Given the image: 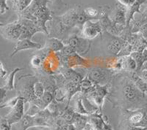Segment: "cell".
I'll use <instances>...</instances> for the list:
<instances>
[{"mask_svg": "<svg viewBox=\"0 0 147 130\" xmlns=\"http://www.w3.org/2000/svg\"><path fill=\"white\" fill-rule=\"evenodd\" d=\"M113 80L115 84L113 86L110 84L107 99L113 107H119L121 110H136L147 107L146 95L135 85L129 72L119 75Z\"/></svg>", "mask_w": 147, "mask_h": 130, "instance_id": "obj_1", "label": "cell"}, {"mask_svg": "<svg viewBox=\"0 0 147 130\" xmlns=\"http://www.w3.org/2000/svg\"><path fill=\"white\" fill-rule=\"evenodd\" d=\"M47 0H33L28 7L18 13V19H24L33 21L49 35L47 22L53 19L51 12L47 7Z\"/></svg>", "mask_w": 147, "mask_h": 130, "instance_id": "obj_2", "label": "cell"}, {"mask_svg": "<svg viewBox=\"0 0 147 130\" xmlns=\"http://www.w3.org/2000/svg\"><path fill=\"white\" fill-rule=\"evenodd\" d=\"M86 76L97 86H107L112 83L115 77V72L102 67L93 68L88 72Z\"/></svg>", "mask_w": 147, "mask_h": 130, "instance_id": "obj_3", "label": "cell"}, {"mask_svg": "<svg viewBox=\"0 0 147 130\" xmlns=\"http://www.w3.org/2000/svg\"><path fill=\"white\" fill-rule=\"evenodd\" d=\"M22 32V27L19 21L13 23L0 24V32L5 39L10 40H19Z\"/></svg>", "mask_w": 147, "mask_h": 130, "instance_id": "obj_4", "label": "cell"}, {"mask_svg": "<svg viewBox=\"0 0 147 130\" xmlns=\"http://www.w3.org/2000/svg\"><path fill=\"white\" fill-rule=\"evenodd\" d=\"M63 42L65 45L72 47L79 54H85L90 48L89 40L83 37L82 35H70L68 38L63 40Z\"/></svg>", "mask_w": 147, "mask_h": 130, "instance_id": "obj_5", "label": "cell"}, {"mask_svg": "<svg viewBox=\"0 0 147 130\" xmlns=\"http://www.w3.org/2000/svg\"><path fill=\"white\" fill-rule=\"evenodd\" d=\"M25 103V101L21 97L16 105L11 107L8 113L4 117L11 126L14 123L19 122L23 119L24 115H25L24 113V104Z\"/></svg>", "mask_w": 147, "mask_h": 130, "instance_id": "obj_6", "label": "cell"}, {"mask_svg": "<svg viewBox=\"0 0 147 130\" xmlns=\"http://www.w3.org/2000/svg\"><path fill=\"white\" fill-rule=\"evenodd\" d=\"M103 29L100 24L99 21L94 22L93 21H88L82 26L81 35L88 40H93L96 38L99 34H102Z\"/></svg>", "mask_w": 147, "mask_h": 130, "instance_id": "obj_7", "label": "cell"}, {"mask_svg": "<svg viewBox=\"0 0 147 130\" xmlns=\"http://www.w3.org/2000/svg\"><path fill=\"white\" fill-rule=\"evenodd\" d=\"M21 121H22V130H27L28 129L34 127H46L49 128L52 127L49 122L37 114L35 115L25 114Z\"/></svg>", "mask_w": 147, "mask_h": 130, "instance_id": "obj_8", "label": "cell"}, {"mask_svg": "<svg viewBox=\"0 0 147 130\" xmlns=\"http://www.w3.org/2000/svg\"><path fill=\"white\" fill-rule=\"evenodd\" d=\"M108 34L109 36L105 37L106 50L110 54L117 56L123 48L124 40L119 36H115L110 33H108Z\"/></svg>", "mask_w": 147, "mask_h": 130, "instance_id": "obj_9", "label": "cell"}, {"mask_svg": "<svg viewBox=\"0 0 147 130\" xmlns=\"http://www.w3.org/2000/svg\"><path fill=\"white\" fill-rule=\"evenodd\" d=\"M108 122L104 118L101 111H97L88 115V121L85 129L88 130H104Z\"/></svg>", "mask_w": 147, "mask_h": 130, "instance_id": "obj_10", "label": "cell"}, {"mask_svg": "<svg viewBox=\"0 0 147 130\" xmlns=\"http://www.w3.org/2000/svg\"><path fill=\"white\" fill-rule=\"evenodd\" d=\"M43 48V45H40L38 42H35L32 41L30 39H23V40H19L17 41V43L13 47V50L11 52V54L10 55V57H13L21 50H40Z\"/></svg>", "mask_w": 147, "mask_h": 130, "instance_id": "obj_11", "label": "cell"}, {"mask_svg": "<svg viewBox=\"0 0 147 130\" xmlns=\"http://www.w3.org/2000/svg\"><path fill=\"white\" fill-rule=\"evenodd\" d=\"M126 14H127V7L119 4L118 5H116L110 19L112 21L113 23L115 25L127 28Z\"/></svg>", "mask_w": 147, "mask_h": 130, "instance_id": "obj_12", "label": "cell"}, {"mask_svg": "<svg viewBox=\"0 0 147 130\" xmlns=\"http://www.w3.org/2000/svg\"><path fill=\"white\" fill-rule=\"evenodd\" d=\"M79 10H76V9L69 10L65 14L59 16V19L65 27H68L69 29H72L74 27L78 26L77 16H78Z\"/></svg>", "mask_w": 147, "mask_h": 130, "instance_id": "obj_13", "label": "cell"}, {"mask_svg": "<svg viewBox=\"0 0 147 130\" xmlns=\"http://www.w3.org/2000/svg\"><path fill=\"white\" fill-rule=\"evenodd\" d=\"M65 46V43L63 41L56 37H49L46 41V44L44 45V49L47 50H52L53 52L58 53L62 50Z\"/></svg>", "mask_w": 147, "mask_h": 130, "instance_id": "obj_14", "label": "cell"}, {"mask_svg": "<svg viewBox=\"0 0 147 130\" xmlns=\"http://www.w3.org/2000/svg\"><path fill=\"white\" fill-rule=\"evenodd\" d=\"M60 73L62 74L65 79L69 81L79 84L81 80L83 79V77L81 74L76 72L72 68H67V67H63L60 70Z\"/></svg>", "mask_w": 147, "mask_h": 130, "instance_id": "obj_15", "label": "cell"}, {"mask_svg": "<svg viewBox=\"0 0 147 130\" xmlns=\"http://www.w3.org/2000/svg\"><path fill=\"white\" fill-rule=\"evenodd\" d=\"M122 63V70L125 72H137V63L130 55L121 56Z\"/></svg>", "mask_w": 147, "mask_h": 130, "instance_id": "obj_16", "label": "cell"}, {"mask_svg": "<svg viewBox=\"0 0 147 130\" xmlns=\"http://www.w3.org/2000/svg\"><path fill=\"white\" fill-rule=\"evenodd\" d=\"M129 77H130L131 80H132L135 85L137 86L139 90L141 91L143 93L146 94L147 93V84L140 78V75L137 73V72H129Z\"/></svg>", "mask_w": 147, "mask_h": 130, "instance_id": "obj_17", "label": "cell"}, {"mask_svg": "<svg viewBox=\"0 0 147 130\" xmlns=\"http://www.w3.org/2000/svg\"><path fill=\"white\" fill-rule=\"evenodd\" d=\"M23 69L22 68H16L15 70H13V71L10 72V73L7 76L6 79H5V84H4V86H2L1 88H4L5 90L7 91H12L13 90L14 88H15V86H14V80H15V75L18 71H21Z\"/></svg>", "mask_w": 147, "mask_h": 130, "instance_id": "obj_18", "label": "cell"}, {"mask_svg": "<svg viewBox=\"0 0 147 130\" xmlns=\"http://www.w3.org/2000/svg\"><path fill=\"white\" fill-rule=\"evenodd\" d=\"M10 1H11L12 9L18 13L27 8L33 0H10Z\"/></svg>", "mask_w": 147, "mask_h": 130, "instance_id": "obj_19", "label": "cell"}, {"mask_svg": "<svg viewBox=\"0 0 147 130\" xmlns=\"http://www.w3.org/2000/svg\"><path fill=\"white\" fill-rule=\"evenodd\" d=\"M73 109L77 113L81 114V115H90L89 112L88 111L86 107H85V105H84L82 94L77 97V99L75 100V105H74V107Z\"/></svg>", "mask_w": 147, "mask_h": 130, "instance_id": "obj_20", "label": "cell"}, {"mask_svg": "<svg viewBox=\"0 0 147 130\" xmlns=\"http://www.w3.org/2000/svg\"><path fill=\"white\" fill-rule=\"evenodd\" d=\"M80 86L81 93L82 94H87L88 92H90V91H91L96 86V85L87 76H85L80 82Z\"/></svg>", "mask_w": 147, "mask_h": 130, "instance_id": "obj_21", "label": "cell"}, {"mask_svg": "<svg viewBox=\"0 0 147 130\" xmlns=\"http://www.w3.org/2000/svg\"><path fill=\"white\" fill-rule=\"evenodd\" d=\"M88 121V115L77 113L76 119L73 124L77 130H83L87 125Z\"/></svg>", "mask_w": 147, "mask_h": 130, "instance_id": "obj_22", "label": "cell"}, {"mask_svg": "<svg viewBox=\"0 0 147 130\" xmlns=\"http://www.w3.org/2000/svg\"><path fill=\"white\" fill-rule=\"evenodd\" d=\"M130 56L133 58L134 60L136 61V63H137L138 69L136 72H139L140 71H141L143 70L144 65L145 64L144 62V59H143L142 53L140 51H133L130 54Z\"/></svg>", "mask_w": 147, "mask_h": 130, "instance_id": "obj_23", "label": "cell"}, {"mask_svg": "<svg viewBox=\"0 0 147 130\" xmlns=\"http://www.w3.org/2000/svg\"><path fill=\"white\" fill-rule=\"evenodd\" d=\"M34 89H35V94L38 98H41L43 95L45 93V86H44V83L41 81V80H38L37 79L34 84Z\"/></svg>", "mask_w": 147, "mask_h": 130, "instance_id": "obj_24", "label": "cell"}, {"mask_svg": "<svg viewBox=\"0 0 147 130\" xmlns=\"http://www.w3.org/2000/svg\"><path fill=\"white\" fill-rule=\"evenodd\" d=\"M57 54H59V56H62V57H69L71 56L74 55V54H77L76 50L71 47L70 45H65L63 48L60 50V52L57 53Z\"/></svg>", "mask_w": 147, "mask_h": 130, "instance_id": "obj_25", "label": "cell"}, {"mask_svg": "<svg viewBox=\"0 0 147 130\" xmlns=\"http://www.w3.org/2000/svg\"><path fill=\"white\" fill-rule=\"evenodd\" d=\"M119 128H120V130H147V128L132 126L129 124L128 122L123 120H121Z\"/></svg>", "mask_w": 147, "mask_h": 130, "instance_id": "obj_26", "label": "cell"}, {"mask_svg": "<svg viewBox=\"0 0 147 130\" xmlns=\"http://www.w3.org/2000/svg\"><path fill=\"white\" fill-rule=\"evenodd\" d=\"M85 15L88 17L90 20L93 21L94 19H99V11L94 7H88L84 10Z\"/></svg>", "mask_w": 147, "mask_h": 130, "instance_id": "obj_27", "label": "cell"}, {"mask_svg": "<svg viewBox=\"0 0 147 130\" xmlns=\"http://www.w3.org/2000/svg\"><path fill=\"white\" fill-rule=\"evenodd\" d=\"M88 21L90 20L88 19V17L85 15L84 10H79L78 16H77V24H78V26H82H82Z\"/></svg>", "mask_w": 147, "mask_h": 130, "instance_id": "obj_28", "label": "cell"}, {"mask_svg": "<svg viewBox=\"0 0 147 130\" xmlns=\"http://www.w3.org/2000/svg\"><path fill=\"white\" fill-rule=\"evenodd\" d=\"M20 98V96L18 95L16 97H14V98L11 99H9L6 101V102H3V103H1V107L2 108H3V107H10V108H11V107H13L14 105H16V104L18 102V101Z\"/></svg>", "mask_w": 147, "mask_h": 130, "instance_id": "obj_29", "label": "cell"}, {"mask_svg": "<svg viewBox=\"0 0 147 130\" xmlns=\"http://www.w3.org/2000/svg\"><path fill=\"white\" fill-rule=\"evenodd\" d=\"M42 57L40 56H34L31 59V64L33 68H39L42 64Z\"/></svg>", "mask_w": 147, "mask_h": 130, "instance_id": "obj_30", "label": "cell"}, {"mask_svg": "<svg viewBox=\"0 0 147 130\" xmlns=\"http://www.w3.org/2000/svg\"><path fill=\"white\" fill-rule=\"evenodd\" d=\"M10 129L11 125L4 117H2L0 119V130H11Z\"/></svg>", "mask_w": 147, "mask_h": 130, "instance_id": "obj_31", "label": "cell"}, {"mask_svg": "<svg viewBox=\"0 0 147 130\" xmlns=\"http://www.w3.org/2000/svg\"><path fill=\"white\" fill-rule=\"evenodd\" d=\"M9 10L7 0H0V12L1 14H4L7 10Z\"/></svg>", "mask_w": 147, "mask_h": 130, "instance_id": "obj_32", "label": "cell"}, {"mask_svg": "<svg viewBox=\"0 0 147 130\" xmlns=\"http://www.w3.org/2000/svg\"><path fill=\"white\" fill-rule=\"evenodd\" d=\"M119 4L125 7H128L136 2V0H118Z\"/></svg>", "mask_w": 147, "mask_h": 130, "instance_id": "obj_33", "label": "cell"}, {"mask_svg": "<svg viewBox=\"0 0 147 130\" xmlns=\"http://www.w3.org/2000/svg\"><path fill=\"white\" fill-rule=\"evenodd\" d=\"M144 119L142 122L140 123V127H144L147 128V107H144Z\"/></svg>", "mask_w": 147, "mask_h": 130, "instance_id": "obj_34", "label": "cell"}, {"mask_svg": "<svg viewBox=\"0 0 147 130\" xmlns=\"http://www.w3.org/2000/svg\"><path fill=\"white\" fill-rule=\"evenodd\" d=\"M0 75H1V79L3 80V79H6L7 75V70H5V67H4V65L2 64V62H1L0 64Z\"/></svg>", "mask_w": 147, "mask_h": 130, "instance_id": "obj_35", "label": "cell"}, {"mask_svg": "<svg viewBox=\"0 0 147 130\" xmlns=\"http://www.w3.org/2000/svg\"><path fill=\"white\" fill-rule=\"evenodd\" d=\"M139 33L142 35L143 38L147 42V23H146L141 28H140Z\"/></svg>", "mask_w": 147, "mask_h": 130, "instance_id": "obj_36", "label": "cell"}, {"mask_svg": "<svg viewBox=\"0 0 147 130\" xmlns=\"http://www.w3.org/2000/svg\"><path fill=\"white\" fill-rule=\"evenodd\" d=\"M61 130H77L76 127L72 123H65L60 127Z\"/></svg>", "mask_w": 147, "mask_h": 130, "instance_id": "obj_37", "label": "cell"}, {"mask_svg": "<svg viewBox=\"0 0 147 130\" xmlns=\"http://www.w3.org/2000/svg\"><path fill=\"white\" fill-rule=\"evenodd\" d=\"M137 73L140 75V78L147 84V69H143L141 71L137 72Z\"/></svg>", "mask_w": 147, "mask_h": 130, "instance_id": "obj_38", "label": "cell"}, {"mask_svg": "<svg viewBox=\"0 0 147 130\" xmlns=\"http://www.w3.org/2000/svg\"><path fill=\"white\" fill-rule=\"evenodd\" d=\"M141 53H142V56H143V59H144V63H146L147 62V47L145 49L143 50V51H141Z\"/></svg>", "mask_w": 147, "mask_h": 130, "instance_id": "obj_39", "label": "cell"}, {"mask_svg": "<svg viewBox=\"0 0 147 130\" xmlns=\"http://www.w3.org/2000/svg\"><path fill=\"white\" fill-rule=\"evenodd\" d=\"M52 3L57 4V5H60V4L63 3V0H49Z\"/></svg>", "mask_w": 147, "mask_h": 130, "instance_id": "obj_40", "label": "cell"}, {"mask_svg": "<svg viewBox=\"0 0 147 130\" xmlns=\"http://www.w3.org/2000/svg\"><path fill=\"white\" fill-rule=\"evenodd\" d=\"M104 130H113L112 126L110 125L109 123H107V125H106V127H105V129Z\"/></svg>", "mask_w": 147, "mask_h": 130, "instance_id": "obj_41", "label": "cell"}, {"mask_svg": "<svg viewBox=\"0 0 147 130\" xmlns=\"http://www.w3.org/2000/svg\"><path fill=\"white\" fill-rule=\"evenodd\" d=\"M50 129V130H61L60 129V127H59V126H53V127H52Z\"/></svg>", "mask_w": 147, "mask_h": 130, "instance_id": "obj_42", "label": "cell"}, {"mask_svg": "<svg viewBox=\"0 0 147 130\" xmlns=\"http://www.w3.org/2000/svg\"><path fill=\"white\" fill-rule=\"evenodd\" d=\"M136 1L137 2H138V3H140V5H143V4H144L146 2L147 0H136Z\"/></svg>", "mask_w": 147, "mask_h": 130, "instance_id": "obj_43", "label": "cell"}, {"mask_svg": "<svg viewBox=\"0 0 147 130\" xmlns=\"http://www.w3.org/2000/svg\"><path fill=\"white\" fill-rule=\"evenodd\" d=\"M146 98H147V93H146Z\"/></svg>", "mask_w": 147, "mask_h": 130, "instance_id": "obj_44", "label": "cell"}]
</instances>
